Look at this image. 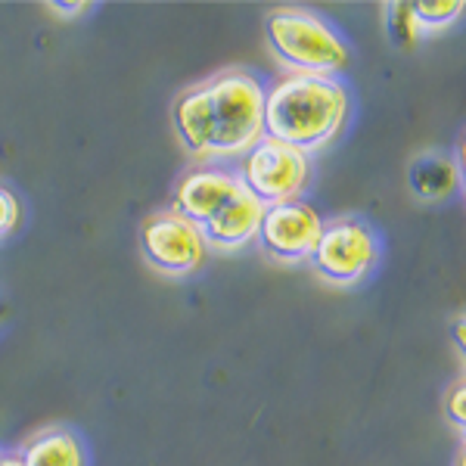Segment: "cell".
Here are the masks:
<instances>
[{
    "label": "cell",
    "instance_id": "cell-10",
    "mask_svg": "<svg viewBox=\"0 0 466 466\" xmlns=\"http://www.w3.org/2000/svg\"><path fill=\"white\" fill-rule=\"evenodd\" d=\"M19 457L25 466H87L81 439L72 430H63V426L32 435L22 445Z\"/></svg>",
    "mask_w": 466,
    "mask_h": 466
},
{
    "label": "cell",
    "instance_id": "cell-15",
    "mask_svg": "<svg viewBox=\"0 0 466 466\" xmlns=\"http://www.w3.org/2000/svg\"><path fill=\"white\" fill-rule=\"evenodd\" d=\"M445 413H448V420L457 426V430L466 432V380L457 382V386L448 392V398H445Z\"/></svg>",
    "mask_w": 466,
    "mask_h": 466
},
{
    "label": "cell",
    "instance_id": "cell-4",
    "mask_svg": "<svg viewBox=\"0 0 466 466\" xmlns=\"http://www.w3.org/2000/svg\"><path fill=\"white\" fill-rule=\"evenodd\" d=\"M233 175L239 177L243 190H249L268 208L302 197L308 175H311V165H308V156L299 153L296 147L261 137L239 159V168Z\"/></svg>",
    "mask_w": 466,
    "mask_h": 466
},
{
    "label": "cell",
    "instance_id": "cell-3",
    "mask_svg": "<svg viewBox=\"0 0 466 466\" xmlns=\"http://www.w3.org/2000/svg\"><path fill=\"white\" fill-rule=\"evenodd\" d=\"M265 37L270 54L280 59L289 75H320L336 78L349 66V44L339 32L302 6H277L265 19Z\"/></svg>",
    "mask_w": 466,
    "mask_h": 466
},
{
    "label": "cell",
    "instance_id": "cell-17",
    "mask_svg": "<svg viewBox=\"0 0 466 466\" xmlns=\"http://www.w3.org/2000/svg\"><path fill=\"white\" fill-rule=\"evenodd\" d=\"M454 342H457V351L463 355V360H466V318H461V320H454Z\"/></svg>",
    "mask_w": 466,
    "mask_h": 466
},
{
    "label": "cell",
    "instance_id": "cell-20",
    "mask_svg": "<svg viewBox=\"0 0 466 466\" xmlns=\"http://www.w3.org/2000/svg\"><path fill=\"white\" fill-rule=\"evenodd\" d=\"M461 466H466V448H463V454H461Z\"/></svg>",
    "mask_w": 466,
    "mask_h": 466
},
{
    "label": "cell",
    "instance_id": "cell-13",
    "mask_svg": "<svg viewBox=\"0 0 466 466\" xmlns=\"http://www.w3.org/2000/svg\"><path fill=\"white\" fill-rule=\"evenodd\" d=\"M382 13H386L389 37H392L398 47H410V44H417L420 25H417V19H413L410 4H386L382 6Z\"/></svg>",
    "mask_w": 466,
    "mask_h": 466
},
{
    "label": "cell",
    "instance_id": "cell-1",
    "mask_svg": "<svg viewBox=\"0 0 466 466\" xmlns=\"http://www.w3.org/2000/svg\"><path fill=\"white\" fill-rule=\"evenodd\" d=\"M171 122L193 159H243L265 137V85L246 69L218 72L177 96Z\"/></svg>",
    "mask_w": 466,
    "mask_h": 466
},
{
    "label": "cell",
    "instance_id": "cell-16",
    "mask_svg": "<svg viewBox=\"0 0 466 466\" xmlns=\"http://www.w3.org/2000/svg\"><path fill=\"white\" fill-rule=\"evenodd\" d=\"M54 16H66V19H75V16H85V13L94 10V4H87V0H56V4H44Z\"/></svg>",
    "mask_w": 466,
    "mask_h": 466
},
{
    "label": "cell",
    "instance_id": "cell-12",
    "mask_svg": "<svg viewBox=\"0 0 466 466\" xmlns=\"http://www.w3.org/2000/svg\"><path fill=\"white\" fill-rule=\"evenodd\" d=\"M413 19H417L420 32H439L448 28L451 22H457L466 13L463 0H439V4H410Z\"/></svg>",
    "mask_w": 466,
    "mask_h": 466
},
{
    "label": "cell",
    "instance_id": "cell-9",
    "mask_svg": "<svg viewBox=\"0 0 466 466\" xmlns=\"http://www.w3.org/2000/svg\"><path fill=\"white\" fill-rule=\"evenodd\" d=\"M261 218H265V206L252 197L249 190L239 187V193L233 197L228 206L218 212L212 221L202 228L206 246L221 252H237L243 246H249L258 239L261 230Z\"/></svg>",
    "mask_w": 466,
    "mask_h": 466
},
{
    "label": "cell",
    "instance_id": "cell-2",
    "mask_svg": "<svg viewBox=\"0 0 466 466\" xmlns=\"http://www.w3.org/2000/svg\"><path fill=\"white\" fill-rule=\"evenodd\" d=\"M349 118V90L339 78L283 75L265 90V137L314 153L339 137Z\"/></svg>",
    "mask_w": 466,
    "mask_h": 466
},
{
    "label": "cell",
    "instance_id": "cell-11",
    "mask_svg": "<svg viewBox=\"0 0 466 466\" xmlns=\"http://www.w3.org/2000/svg\"><path fill=\"white\" fill-rule=\"evenodd\" d=\"M408 184H410L413 197L423 202L448 199L457 187V165L439 153H423L410 162Z\"/></svg>",
    "mask_w": 466,
    "mask_h": 466
},
{
    "label": "cell",
    "instance_id": "cell-21",
    "mask_svg": "<svg viewBox=\"0 0 466 466\" xmlns=\"http://www.w3.org/2000/svg\"><path fill=\"white\" fill-rule=\"evenodd\" d=\"M4 314H6V311H4V305H0V320H4Z\"/></svg>",
    "mask_w": 466,
    "mask_h": 466
},
{
    "label": "cell",
    "instance_id": "cell-18",
    "mask_svg": "<svg viewBox=\"0 0 466 466\" xmlns=\"http://www.w3.org/2000/svg\"><path fill=\"white\" fill-rule=\"evenodd\" d=\"M0 466H25L19 454H0Z\"/></svg>",
    "mask_w": 466,
    "mask_h": 466
},
{
    "label": "cell",
    "instance_id": "cell-8",
    "mask_svg": "<svg viewBox=\"0 0 466 466\" xmlns=\"http://www.w3.org/2000/svg\"><path fill=\"white\" fill-rule=\"evenodd\" d=\"M239 177L233 171L224 168H193L180 177L175 202H171V212H177L180 218L193 221L197 228H206L212 218L221 212L228 202L239 193Z\"/></svg>",
    "mask_w": 466,
    "mask_h": 466
},
{
    "label": "cell",
    "instance_id": "cell-19",
    "mask_svg": "<svg viewBox=\"0 0 466 466\" xmlns=\"http://www.w3.org/2000/svg\"><path fill=\"white\" fill-rule=\"evenodd\" d=\"M457 171H463V187H466V134H463V144H461V168Z\"/></svg>",
    "mask_w": 466,
    "mask_h": 466
},
{
    "label": "cell",
    "instance_id": "cell-5",
    "mask_svg": "<svg viewBox=\"0 0 466 466\" xmlns=\"http://www.w3.org/2000/svg\"><path fill=\"white\" fill-rule=\"evenodd\" d=\"M308 261L320 280L333 287H355L377 265V237L358 218H339L323 224V233Z\"/></svg>",
    "mask_w": 466,
    "mask_h": 466
},
{
    "label": "cell",
    "instance_id": "cell-7",
    "mask_svg": "<svg viewBox=\"0 0 466 466\" xmlns=\"http://www.w3.org/2000/svg\"><path fill=\"white\" fill-rule=\"evenodd\" d=\"M323 224L327 221L318 215V208L308 206L305 199L268 206L265 218H261L258 246L274 261L299 265V261L311 258L314 246H318V239L323 233Z\"/></svg>",
    "mask_w": 466,
    "mask_h": 466
},
{
    "label": "cell",
    "instance_id": "cell-14",
    "mask_svg": "<svg viewBox=\"0 0 466 466\" xmlns=\"http://www.w3.org/2000/svg\"><path fill=\"white\" fill-rule=\"evenodd\" d=\"M22 224V202L10 187L0 184V239H6Z\"/></svg>",
    "mask_w": 466,
    "mask_h": 466
},
{
    "label": "cell",
    "instance_id": "cell-22",
    "mask_svg": "<svg viewBox=\"0 0 466 466\" xmlns=\"http://www.w3.org/2000/svg\"><path fill=\"white\" fill-rule=\"evenodd\" d=\"M463 439H466V432H463Z\"/></svg>",
    "mask_w": 466,
    "mask_h": 466
},
{
    "label": "cell",
    "instance_id": "cell-6",
    "mask_svg": "<svg viewBox=\"0 0 466 466\" xmlns=\"http://www.w3.org/2000/svg\"><path fill=\"white\" fill-rule=\"evenodd\" d=\"M202 228L177 212H156L140 224V252L165 277H190L206 261Z\"/></svg>",
    "mask_w": 466,
    "mask_h": 466
}]
</instances>
